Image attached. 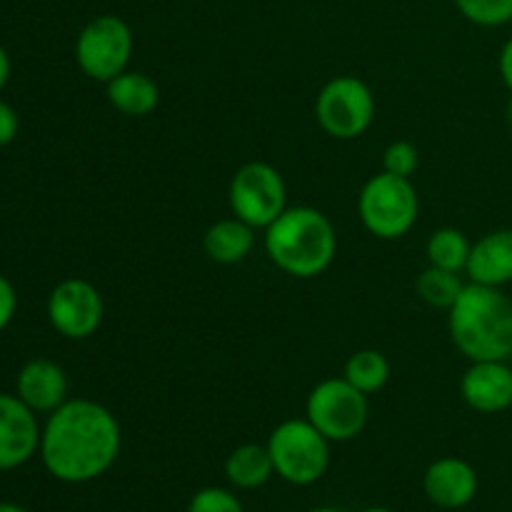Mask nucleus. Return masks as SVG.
Returning a JSON list of instances; mask_svg holds the SVG:
<instances>
[{"label": "nucleus", "instance_id": "5", "mask_svg": "<svg viewBox=\"0 0 512 512\" xmlns=\"http://www.w3.org/2000/svg\"><path fill=\"white\" fill-rule=\"evenodd\" d=\"M358 213L370 235L380 240H398L408 235L418 220V190L410 178H398L383 170L360 190Z\"/></svg>", "mask_w": 512, "mask_h": 512}, {"label": "nucleus", "instance_id": "3", "mask_svg": "<svg viewBox=\"0 0 512 512\" xmlns=\"http://www.w3.org/2000/svg\"><path fill=\"white\" fill-rule=\"evenodd\" d=\"M265 253L293 278H318L333 265L338 235L328 215L320 210L308 205L285 208V213L265 228Z\"/></svg>", "mask_w": 512, "mask_h": 512}, {"label": "nucleus", "instance_id": "11", "mask_svg": "<svg viewBox=\"0 0 512 512\" xmlns=\"http://www.w3.org/2000/svg\"><path fill=\"white\" fill-rule=\"evenodd\" d=\"M40 435L38 413L18 395L0 393V470H18L30 463L40 450Z\"/></svg>", "mask_w": 512, "mask_h": 512}, {"label": "nucleus", "instance_id": "24", "mask_svg": "<svg viewBox=\"0 0 512 512\" xmlns=\"http://www.w3.org/2000/svg\"><path fill=\"white\" fill-rule=\"evenodd\" d=\"M188 512H245L233 490L203 488L190 498Z\"/></svg>", "mask_w": 512, "mask_h": 512}, {"label": "nucleus", "instance_id": "9", "mask_svg": "<svg viewBox=\"0 0 512 512\" xmlns=\"http://www.w3.org/2000/svg\"><path fill=\"white\" fill-rule=\"evenodd\" d=\"M130 55H133V30L118 15H98L85 23L75 40L78 68L98 83H108L115 75L128 70Z\"/></svg>", "mask_w": 512, "mask_h": 512}, {"label": "nucleus", "instance_id": "6", "mask_svg": "<svg viewBox=\"0 0 512 512\" xmlns=\"http://www.w3.org/2000/svg\"><path fill=\"white\" fill-rule=\"evenodd\" d=\"M368 395L360 393L345 378H328L315 385L305 403V418L330 440L348 443L368 425Z\"/></svg>", "mask_w": 512, "mask_h": 512}, {"label": "nucleus", "instance_id": "10", "mask_svg": "<svg viewBox=\"0 0 512 512\" xmlns=\"http://www.w3.org/2000/svg\"><path fill=\"white\" fill-rule=\"evenodd\" d=\"M103 295L83 278H65L50 290L48 320L55 333L68 340H85L103 323Z\"/></svg>", "mask_w": 512, "mask_h": 512}, {"label": "nucleus", "instance_id": "1", "mask_svg": "<svg viewBox=\"0 0 512 512\" xmlns=\"http://www.w3.org/2000/svg\"><path fill=\"white\" fill-rule=\"evenodd\" d=\"M120 423L105 405L88 398L65 400L48 415L40 435V460L55 480L85 485L103 478L120 455Z\"/></svg>", "mask_w": 512, "mask_h": 512}, {"label": "nucleus", "instance_id": "32", "mask_svg": "<svg viewBox=\"0 0 512 512\" xmlns=\"http://www.w3.org/2000/svg\"><path fill=\"white\" fill-rule=\"evenodd\" d=\"M363 512H393L390 508H368V510H363Z\"/></svg>", "mask_w": 512, "mask_h": 512}, {"label": "nucleus", "instance_id": "17", "mask_svg": "<svg viewBox=\"0 0 512 512\" xmlns=\"http://www.w3.org/2000/svg\"><path fill=\"white\" fill-rule=\"evenodd\" d=\"M203 248L213 263L235 265L248 258L255 248V228L240 218H225L205 230Z\"/></svg>", "mask_w": 512, "mask_h": 512}, {"label": "nucleus", "instance_id": "13", "mask_svg": "<svg viewBox=\"0 0 512 512\" xmlns=\"http://www.w3.org/2000/svg\"><path fill=\"white\" fill-rule=\"evenodd\" d=\"M478 473L463 458H440L423 475L425 498L443 510L468 508L478 495Z\"/></svg>", "mask_w": 512, "mask_h": 512}, {"label": "nucleus", "instance_id": "27", "mask_svg": "<svg viewBox=\"0 0 512 512\" xmlns=\"http://www.w3.org/2000/svg\"><path fill=\"white\" fill-rule=\"evenodd\" d=\"M498 65H500V75H503V83L508 85L512 93V38L503 45V50H500Z\"/></svg>", "mask_w": 512, "mask_h": 512}, {"label": "nucleus", "instance_id": "4", "mask_svg": "<svg viewBox=\"0 0 512 512\" xmlns=\"http://www.w3.org/2000/svg\"><path fill=\"white\" fill-rule=\"evenodd\" d=\"M265 445L273 458L275 475L298 488L315 485L330 468V440L308 418L280 423Z\"/></svg>", "mask_w": 512, "mask_h": 512}, {"label": "nucleus", "instance_id": "15", "mask_svg": "<svg viewBox=\"0 0 512 512\" xmlns=\"http://www.w3.org/2000/svg\"><path fill=\"white\" fill-rule=\"evenodd\" d=\"M470 283L503 288L512 283V228H500L473 243L468 265Z\"/></svg>", "mask_w": 512, "mask_h": 512}, {"label": "nucleus", "instance_id": "20", "mask_svg": "<svg viewBox=\"0 0 512 512\" xmlns=\"http://www.w3.org/2000/svg\"><path fill=\"white\" fill-rule=\"evenodd\" d=\"M470 250H473V243H470L468 235L458 228L435 230V233L428 238V245H425L428 263L435 265V268L453 270V273L465 270V265H468V258H470Z\"/></svg>", "mask_w": 512, "mask_h": 512}, {"label": "nucleus", "instance_id": "23", "mask_svg": "<svg viewBox=\"0 0 512 512\" xmlns=\"http://www.w3.org/2000/svg\"><path fill=\"white\" fill-rule=\"evenodd\" d=\"M420 153L410 140H395L383 153V170L398 178H410L418 170Z\"/></svg>", "mask_w": 512, "mask_h": 512}, {"label": "nucleus", "instance_id": "2", "mask_svg": "<svg viewBox=\"0 0 512 512\" xmlns=\"http://www.w3.org/2000/svg\"><path fill=\"white\" fill-rule=\"evenodd\" d=\"M448 330L455 348L475 360L512 358V300L503 288L468 283L448 310Z\"/></svg>", "mask_w": 512, "mask_h": 512}, {"label": "nucleus", "instance_id": "19", "mask_svg": "<svg viewBox=\"0 0 512 512\" xmlns=\"http://www.w3.org/2000/svg\"><path fill=\"white\" fill-rule=\"evenodd\" d=\"M343 378L365 395L383 390L390 380V363L380 350H358L348 358Z\"/></svg>", "mask_w": 512, "mask_h": 512}, {"label": "nucleus", "instance_id": "28", "mask_svg": "<svg viewBox=\"0 0 512 512\" xmlns=\"http://www.w3.org/2000/svg\"><path fill=\"white\" fill-rule=\"evenodd\" d=\"M8 80H10V55L8 50L0 45V93H3V88L8 85Z\"/></svg>", "mask_w": 512, "mask_h": 512}, {"label": "nucleus", "instance_id": "31", "mask_svg": "<svg viewBox=\"0 0 512 512\" xmlns=\"http://www.w3.org/2000/svg\"><path fill=\"white\" fill-rule=\"evenodd\" d=\"M308 512H343V510H338V508H315V510H308Z\"/></svg>", "mask_w": 512, "mask_h": 512}, {"label": "nucleus", "instance_id": "33", "mask_svg": "<svg viewBox=\"0 0 512 512\" xmlns=\"http://www.w3.org/2000/svg\"><path fill=\"white\" fill-rule=\"evenodd\" d=\"M510 363H512V358H510Z\"/></svg>", "mask_w": 512, "mask_h": 512}, {"label": "nucleus", "instance_id": "14", "mask_svg": "<svg viewBox=\"0 0 512 512\" xmlns=\"http://www.w3.org/2000/svg\"><path fill=\"white\" fill-rule=\"evenodd\" d=\"M15 395L35 413H53L68 400V375L58 363L35 358L20 368Z\"/></svg>", "mask_w": 512, "mask_h": 512}, {"label": "nucleus", "instance_id": "22", "mask_svg": "<svg viewBox=\"0 0 512 512\" xmlns=\"http://www.w3.org/2000/svg\"><path fill=\"white\" fill-rule=\"evenodd\" d=\"M460 15L480 28H498L512 20V0H455Z\"/></svg>", "mask_w": 512, "mask_h": 512}, {"label": "nucleus", "instance_id": "16", "mask_svg": "<svg viewBox=\"0 0 512 512\" xmlns=\"http://www.w3.org/2000/svg\"><path fill=\"white\" fill-rule=\"evenodd\" d=\"M105 90L110 105L128 118H145L160 103L158 83L140 70H123L105 83Z\"/></svg>", "mask_w": 512, "mask_h": 512}, {"label": "nucleus", "instance_id": "30", "mask_svg": "<svg viewBox=\"0 0 512 512\" xmlns=\"http://www.w3.org/2000/svg\"><path fill=\"white\" fill-rule=\"evenodd\" d=\"M505 115H508V125L512 128V98H510V103H508V110H505Z\"/></svg>", "mask_w": 512, "mask_h": 512}, {"label": "nucleus", "instance_id": "29", "mask_svg": "<svg viewBox=\"0 0 512 512\" xmlns=\"http://www.w3.org/2000/svg\"><path fill=\"white\" fill-rule=\"evenodd\" d=\"M0 512H30V510L18 503H0Z\"/></svg>", "mask_w": 512, "mask_h": 512}, {"label": "nucleus", "instance_id": "26", "mask_svg": "<svg viewBox=\"0 0 512 512\" xmlns=\"http://www.w3.org/2000/svg\"><path fill=\"white\" fill-rule=\"evenodd\" d=\"M18 130H20L18 113H15L13 105L0 100V148L13 143V140L18 138Z\"/></svg>", "mask_w": 512, "mask_h": 512}, {"label": "nucleus", "instance_id": "7", "mask_svg": "<svg viewBox=\"0 0 512 512\" xmlns=\"http://www.w3.org/2000/svg\"><path fill=\"white\" fill-rule=\"evenodd\" d=\"M315 118L320 128L335 140H355L375 120L373 90L355 75L328 80L315 100Z\"/></svg>", "mask_w": 512, "mask_h": 512}, {"label": "nucleus", "instance_id": "8", "mask_svg": "<svg viewBox=\"0 0 512 512\" xmlns=\"http://www.w3.org/2000/svg\"><path fill=\"white\" fill-rule=\"evenodd\" d=\"M230 210L235 218L255 230L273 225L288 208V188L283 175L270 163H245L230 180Z\"/></svg>", "mask_w": 512, "mask_h": 512}, {"label": "nucleus", "instance_id": "21", "mask_svg": "<svg viewBox=\"0 0 512 512\" xmlns=\"http://www.w3.org/2000/svg\"><path fill=\"white\" fill-rule=\"evenodd\" d=\"M415 288H418L420 300H425V303L433 305V308L450 310L455 300L460 298V293H463L465 283L460 280V273L428 265V268L418 275Z\"/></svg>", "mask_w": 512, "mask_h": 512}, {"label": "nucleus", "instance_id": "12", "mask_svg": "<svg viewBox=\"0 0 512 512\" xmlns=\"http://www.w3.org/2000/svg\"><path fill=\"white\" fill-rule=\"evenodd\" d=\"M460 395L475 413L495 415L512 408L510 360H475L460 380Z\"/></svg>", "mask_w": 512, "mask_h": 512}, {"label": "nucleus", "instance_id": "25", "mask_svg": "<svg viewBox=\"0 0 512 512\" xmlns=\"http://www.w3.org/2000/svg\"><path fill=\"white\" fill-rule=\"evenodd\" d=\"M15 310H18V293L5 275H0V333L10 325Z\"/></svg>", "mask_w": 512, "mask_h": 512}, {"label": "nucleus", "instance_id": "18", "mask_svg": "<svg viewBox=\"0 0 512 512\" xmlns=\"http://www.w3.org/2000/svg\"><path fill=\"white\" fill-rule=\"evenodd\" d=\"M275 475L273 458L268 445L245 443L238 445L225 458V478L238 490H258Z\"/></svg>", "mask_w": 512, "mask_h": 512}]
</instances>
